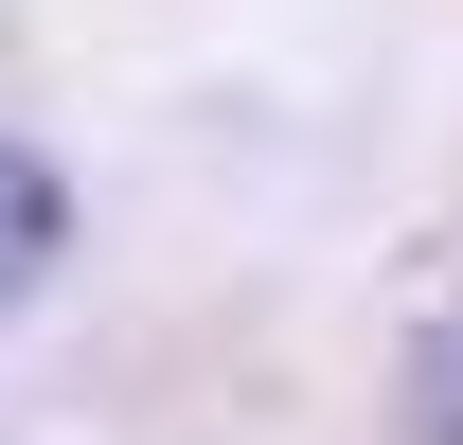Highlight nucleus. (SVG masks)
Segmentation results:
<instances>
[{"mask_svg": "<svg viewBox=\"0 0 463 445\" xmlns=\"http://www.w3.org/2000/svg\"><path fill=\"white\" fill-rule=\"evenodd\" d=\"M71 250V196H54V161L36 143H0V303H36V268Z\"/></svg>", "mask_w": 463, "mask_h": 445, "instance_id": "nucleus-1", "label": "nucleus"}, {"mask_svg": "<svg viewBox=\"0 0 463 445\" xmlns=\"http://www.w3.org/2000/svg\"><path fill=\"white\" fill-rule=\"evenodd\" d=\"M410 445H463V303L410 338Z\"/></svg>", "mask_w": 463, "mask_h": 445, "instance_id": "nucleus-2", "label": "nucleus"}]
</instances>
